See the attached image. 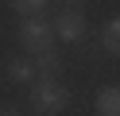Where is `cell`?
Masks as SVG:
<instances>
[{
	"label": "cell",
	"mask_w": 120,
	"mask_h": 116,
	"mask_svg": "<svg viewBox=\"0 0 120 116\" xmlns=\"http://www.w3.org/2000/svg\"><path fill=\"white\" fill-rule=\"evenodd\" d=\"M93 108H97V116H120V89L116 85H105V89L97 93Z\"/></svg>",
	"instance_id": "cell-5"
},
{
	"label": "cell",
	"mask_w": 120,
	"mask_h": 116,
	"mask_svg": "<svg viewBox=\"0 0 120 116\" xmlns=\"http://www.w3.org/2000/svg\"><path fill=\"white\" fill-rule=\"evenodd\" d=\"M54 27H50L47 15H27L23 23H19V46H23L27 58H35V54H47L54 50Z\"/></svg>",
	"instance_id": "cell-2"
},
{
	"label": "cell",
	"mask_w": 120,
	"mask_h": 116,
	"mask_svg": "<svg viewBox=\"0 0 120 116\" xmlns=\"http://www.w3.org/2000/svg\"><path fill=\"white\" fill-rule=\"evenodd\" d=\"M0 116H19V112H16V108H0Z\"/></svg>",
	"instance_id": "cell-9"
},
{
	"label": "cell",
	"mask_w": 120,
	"mask_h": 116,
	"mask_svg": "<svg viewBox=\"0 0 120 116\" xmlns=\"http://www.w3.org/2000/svg\"><path fill=\"white\" fill-rule=\"evenodd\" d=\"M35 77H58L62 74V58H58L54 50H47V54H35Z\"/></svg>",
	"instance_id": "cell-6"
},
{
	"label": "cell",
	"mask_w": 120,
	"mask_h": 116,
	"mask_svg": "<svg viewBox=\"0 0 120 116\" xmlns=\"http://www.w3.org/2000/svg\"><path fill=\"white\" fill-rule=\"evenodd\" d=\"M4 74H8L16 85H31L35 81V62L27 58V54H19V58H12L8 66H4Z\"/></svg>",
	"instance_id": "cell-4"
},
{
	"label": "cell",
	"mask_w": 120,
	"mask_h": 116,
	"mask_svg": "<svg viewBox=\"0 0 120 116\" xmlns=\"http://www.w3.org/2000/svg\"><path fill=\"white\" fill-rule=\"evenodd\" d=\"M101 50L105 54H116L120 50V19H116V15L105 19V27H101Z\"/></svg>",
	"instance_id": "cell-7"
},
{
	"label": "cell",
	"mask_w": 120,
	"mask_h": 116,
	"mask_svg": "<svg viewBox=\"0 0 120 116\" xmlns=\"http://www.w3.org/2000/svg\"><path fill=\"white\" fill-rule=\"evenodd\" d=\"M8 4H12V12H19V15L27 19V15H43L50 0H8Z\"/></svg>",
	"instance_id": "cell-8"
},
{
	"label": "cell",
	"mask_w": 120,
	"mask_h": 116,
	"mask_svg": "<svg viewBox=\"0 0 120 116\" xmlns=\"http://www.w3.org/2000/svg\"><path fill=\"white\" fill-rule=\"evenodd\" d=\"M50 27H54V39H62V43H81L85 31H89V23H85V15H81L78 8H62V12L50 19Z\"/></svg>",
	"instance_id": "cell-3"
},
{
	"label": "cell",
	"mask_w": 120,
	"mask_h": 116,
	"mask_svg": "<svg viewBox=\"0 0 120 116\" xmlns=\"http://www.w3.org/2000/svg\"><path fill=\"white\" fill-rule=\"evenodd\" d=\"M66 4H81V0H66Z\"/></svg>",
	"instance_id": "cell-10"
},
{
	"label": "cell",
	"mask_w": 120,
	"mask_h": 116,
	"mask_svg": "<svg viewBox=\"0 0 120 116\" xmlns=\"http://www.w3.org/2000/svg\"><path fill=\"white\" fill-rule=\"evenodd\" d=\"M70 105V89L58 77H35L31 81V108L39 116H58Z\"/></svg>",
	"instance_id": "cell-1"
}]
</instances>
